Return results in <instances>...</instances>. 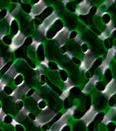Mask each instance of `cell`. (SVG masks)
Segmentation results:
<instances>
[{"instance_id":"cell-1","label":"cell","mask_w":116,"mask_h":131,"mask_svg":"<svg viewBox=\"0 0 116 131\" xmlns=\"http://www.w3.org/2000/svg\"><path fill=\"white\" fill-rule=\"evenodd\" d=\"M25 40V37L24 33L22 32L18 33L17 35H15L13 39H11V44L10 45L9 51H14L18 49V48H19L24 44Z\"/></svg>"},{"instance_id":"cell-2","label":"cell","mask_w":116,"mask_h":131,"mask_svg":"<svg viewBox=\"0 0 116 131\" xmlns=\"http://www.w3.org/2000/svg\"><path fill=\"white\" fill-rule=\"evenodd\" d=\"M54 115H55V114H54L53 110H52L51 108H45L43 109V111L39 114L38 117H36V119H38L39 122L40 121L42 123H45V122H50Z\"/></svg>"},{"instance_id":"cell-3","label":"cell","mask_w":116,"mask_h":131,"mask_svg":"<svg viewBox=\"0 0 116 131\" xmlns=\"http://www.w3.org/2000/svg\"><path fill=\"white\" fill-rule=\"evenodd\" d=\"M97 115V111L96 109L94 108V107H91L90 109L88 110L84 115H82L81 119L83 121L84 123L86 124V126H88L89 124H91V122L94 121V119L95 118V116Z\"/></svg>"},{"instance_id":"cell-4","label":"cell","mask_w":116,"mask_h":131,"mask_svg":"<svg viewBox=\"0 0 116 131\" xmlns=\"http://www.w3.org/2000/svg\"><path fill=\"white\" fill-rule=\"evenodd\" d=\"M104 95L107 98H111L115 94V80L112 79L110 81L108 82L107 86H105V89L102 91Z\"/></svg>"},{"instance_id":"cell-5","label":"cell","mask_w":116,"mask_h":131,"mask_svg":"<svg viewBox=\"0 0 116 131\" xmlns=\"http://www.w3.org/2000/svg\"><path fill=\"white\" fill-rule=\"evenodd\" d=\"M58 35H57V41L60 45H63V44L66 42L67 39V38L69 37V33H68V30L66 28H62V31H58Z\"/></svg>"},{"instance_id":"cell-6","label":"cell","mask_w":116,"mask_h":131,"mask_svg":"<svg viewBox=\"0 0 116 131\" xmlns=\"http://www.w3.org/2000/svg\"><path fill=\"white\" fill-rule=\"evenodd\" d=\"M46 8V5H45L43 1H39V3H37V5L33 6V8L31 9V14L32 15H39L41 14L42 12Z\"/></svg>"},{"instance_id":"cell-7","label":"cell","mask_w":116,"mask_h":131,"mask_svg":"<svg viewBox=\"0 0 116 131\" xmlns=\"http://www.w3.org/2000/svg\"><path fill=\"white\" fill-rule=\"evenodd\" d=\"M114 116H115V108H114V107H113L111 109H109V110L107 111V115H104V118H103V120H102L103 123H105L107 125L109 122H111V120L113 119Z\"/></svg>"},{"instance_id":"cell-8","label":"cell","mask_w":116,"mask_h":131,"mask_svg":"<svg viewBox=\"0 0 116 131\" xmlns=\"http://www.w3.org/2000/svg\"><path fill=\"white\" fill-rule=\"evenodd\" d=\"M5 77L6 78H9V79H12L17 75V67L14 66L13 64L11 65V67L8 69V71L5 73Z\"/></svg>"},{"instance_id":"cell-9","label":"cell","mask_w":116,"mask_h":131,"mask_svg":"<svg viewBox=\"0 0 116 131\" xmlns=\"http://www.w3.org/2000/svg\"><path fill=\"white\" fill-rule=\"evenodd\" d=\"M37 55H38V59L39 60L43 61L45 60V49H44V46L42 45H39L37 48Z\"/></svg>"},{"instance_id":"cell-10","label":"cell","mask_w":116,"mask_h":131,"mask_svg":"<svg viewBox=\"0 0 116 131\" xmlns=\"http://www.w3.org/2000/svg\"><path fill=\"white\" fill-rule=\"evenodd\" d=\"M19 30V26H18V21L13 19L10 22V32L12 35L17 34V32Z\"/></svg>"},{"instance_id":"cell-11","label":"cell","mask_w":116,"mask_h":131,"mask_svg":"<svg viewBox=\"0 0 116 131\" xmlns=\"http://www.w3.org/2000/svg\"><path fill=\"white\" fill-rule=\"evenodd\" d=\"M70 94L72 97H73V98H76V97H79L80 95L81 94V90L79 89V88H78V86H74V88H73L72 89H70Z\"/></svg>"},{"instance_id":"cell-12","label":"cell","mask_w":116,"mask_h":131,"mask_svg":"<svg viewBox=\"0 0 116 131\" xmlns=\"http://www.w3.org/2000/svg\"><path fill=\"white\" fill-rule=\"evenodd\" d=\"M24 83V76L21 73H17V75L14 77V84L16 86H20Z\"/></svg>"},{"instance_id":"cell-13","label":"cell","mask_w":116,"mask_h":131,"mask_svg":"<svg viewBox=\"0 0 116 131\" xmlns=\"http://www.w3.org/2000/svg\"><path fill=\"white\" fill-rule=\"evenodd\" d=\"M53 12V8L52 7H46L45 10H43V12L41 13L40 15V18H45V17H48L49 15H51V14Z\"/></svg>"},{"instance_id":"cell-14","label":"cell","mask_w":116,"mask_h":131,"mask_svg":"<svg viewBox=\"0 0 116 131\" xmlns=\"http://www.w3.org/2000/svg\"><path fill=\"white\" fill-rule=\"evenodd\" d=\"M73 131H86L84 123H82L80 122H76L74 127H73Z\"/></svg>"},{"instance_id":"cell-15","label":"cell","mask_w":116,"mask_h":131,"mask_svg":"<svg viewBox=\"0 0 116 131\" xmlns=\"http://www.w3.org/2000/svg\"><path fill=\"white\" fill-rule=\"evenodd\" d=\"M60 78L62 81H66L67 79H68V73H67L66 71L63 70V69H60Z\"/></svg>"},{"instance_id":"cell-16","label":"cell","mask_w":116,"mask_h":131,"mask_svg":"<svg viewBox=\"0 0 116 131\" xmlns=\"http://www.w3.org/2000/svg\"><path fill=\"white\" fill-rule=\"evenodd\" d=\"M102 62H103L102 58H98V59H97V60H94V66H92V69L91 70L92 73H94V69H96L97 67H100V66H101V64H102Z\"/></svg>"},{"instance_id":"cell-17","label":"cell","mask_w":116,"mask_h":131,"mask_svg":"<svg viewBox=\"0 0 116 131\" xmlns=\"http://www.w3.org/2000/svg\"><path fill=\"white\" fill-rule=\"evenodd\" d=\"M12 64H13V62H12V61H9L8 63H6V64L4 65V67H2V69L0 70V71H1V73H3V74H4V73H5L6 72L8 71V69H9L10 67H11Z\"/></svg>"},{"instance_id":"cell-18","label":"cell","mask_w":116,"mask_h":131,"mask_svg":"<svg viewBox=\"0 0 116 131\" xmlns=\"http://www.w3.org/2000/svg\"><path fill=\"white\" fill-rule=\"evenodd\" d=\"M3 90H4V92H5V94H7V95H11V94H13V88L8 85L5 86Z\"/></svg>"},{"instance_id":"cell-19","label":"cell","mask_w":116,"mask_h":131,"mask_svg":"<svg viewBox=\"0 0 116 131\" xmlns=\"http://www.w3.org/2000/svg\"><path fill=\"white\" fill-rule=\"evenodd\" d=\"M48 68H50L52 71H56L59 69V67L55 62H53V61H49V62H48Z\"/></svg>"},{"instance_id":"cell-20","label":"cell","mask_w":116,"mask_h":131,"mask_svg":"<svg viewBox=\"0 0 116 131\" xmlns=\"http://www.w3.org/2000/svg\"><path fill=\"white\" fill-rule=\"evenodd\" d=\"M104 74H105V79L107 82H109L112 80V72L110 69H107L106 71L104 72Z\"/></svg>"},{"instance_id":"cell-21","label":"cell","mask_w":116,"mask_h":131,"mask_svg":"<svg viewBox=\"0 0 116 131\" xmlns=\"http://www.w3.org/2000/svg\"><path fill=\"white\" fill-rule=\"evenodd\" d=\"M96 88L98 89L99 91H101L102 92L103 90L105 89V86H106V84H105L104 81H98L96 84Z\"/></svg>"},{"instance_id":"cell-22","label":"cell","mask_w":116,"mask_h":131,"mask_svg":"<svg viewBox=\"0 0 116 131\" xmlns=\"http://www.w3.org/2000/svg\"><path fill=\"white\" fill-rule=\"evenodd\" d=\"M115 123L113 122H109L107 124V131H115Z\"/></svg>"},{"instance_id":"cell-23","label":"cell","mask_w":116,"mask_h":131,"mask_svg":"<svg viewBox=\"0 0 116 131\" xmlns=\"http://www.w3.org/2000/svg\"><path fill=\"white\" fill-rule=\"evenodd\" d=\"M38 107H39V108H40L43 110V109H45L47 107V103H46L45 101L41 100V101H38Z\"/></svg>"},{"instance_id":"cell-24","label":"cell","mask_w":116,"mask_h":131,"mask_svg":"<svg viewBox=\"0 0 116 131\" xmlns=\"http://www.w3.org/2000/svg\"><path fill=\"white\" fill-rule=\"evenodd\" d=\"M12 120H13V117H12L11 115H5V117H4L3 122H5V124H10V123H11V122H12Z\"/></svg>"},{"instance_id":"cell-25","label":"cell","mask_w":116,"mask_h":131,"mask_svg":"<svg viewBox=\"0 0 116 131\" xmlns=\"http://www.w3.org/2000/svg\"><path fill=\"white\" fill-rule=\"evenodd\" d=\"M110 18H111L110 15H109L108 13H105L104 15L102 16V21L105 23V24H108V23L111 21Z\"/></svg>"},{"instance_id":"cell-26","label":"cell","mask_w":116,"mask_h":131,"mask_svg":"<svg viewBox=\"0 0 116 131\" xmlns=\"http://www.w3.org/2000/svg\"><path fill=\"white\" fill-rule=\"evenodd\" d=\"M22 9L25 12H26V13H30L31 7L30 5H28V4H25V5H23V6H22Z\"/></svg>"},{"instance_id":"cell-27","label":"cell","mask_w":116,"mask_h":131,"mask_svg":"<svg viewBox=\"0 0 116 131\" xmlns=\"http://www.w3.org/2000/svg\"><path fill=\"white\" fill-rule=\"evenodd\" d=\"M3 42L5 45H10L11 44V39H10V36H4L3 37Z\"/></svg>"},{"instance_id":"cell-28","label":"cell","mask_w":116,"mask_h":131,"mask_svg":"<svg viewBox=\"0 0 116 131\" xmlns=\"http://www.w3.org/2000/svg\"><path fill=\"white\" fill-rule=\"evenodd\" d=\"M103 118H104V114H103L102 112L99 113L98 115H96V116H95V120L97 122H101L103 120Z\"/></svg>"},{"instance_id":"cell-29","label":"cell","mask_w":116,"mask_h":131,"mask_svg":"<svg viewBox=\"0 0 116 131\" xmlns=\"http://www.w3.org/2000/svg\"><path fill=\"white\" fill-rule=\"evenodd\" d=\"M16 106H17V109H18V110H21V109H22L23 107H25V104H24V102H23L22 101L19 100V101H17Z\"/></svg>"},{"instance_id":"cell-30","label":"cell","mask_w":116,"mask_h":131,"mask_svg":"<svg viewBox=\"0 0 116 131\" xmlns=\"http://www.w3.org/2000/svg\"><path fill=\"white\" fill-rule=\"evenodd\" d=\"M14 128H15V131H25V128L23 125H21L19 123H17L15 126H14Z\"/></svg>"},{"instance_id":"cell-31","label":"cell","mask_w":116,"mask_h":131,"mask_svg":"<svg viewBox=\"0 0 116 131\" xmlns=\"http://www.w3.org/2000/svg\"><path fill=\"white\" fill-rule=\"evenodd\" d=\"M25 46H30L31 45V43H32V41H33V39H31V37H27L26 39H25Z\"/></svg>"},{"instance_id":"cell-32","label":"cell","mask_w":116,"mask_h":131,"mask_svg":"<svg viewBox=\"0 0 116 131\" xmlns=\"http://www.w3.org/2000/svg\"><path fill=\"white\" fill-rule=\"evenodd\" d=\"M77 36H78V32L76 31H71V32L69 33V38L72 39H75Z\"/></svg>"},{"instance_id":"cell-33","label":"cell","mask_w":116,"mask_h":131,"mask_svg":"<svg viewBox=\"0 0 116 131\" xmlns=\"http://www.w3.org/2000/svg\"><path fill=\"white\" fill-rule=\"evenodd\" d=\"M3 131H15V130H14V128L12 126H10L9 124H6L5 126V128H4Z\"/></svg>"},{"instance_id":"cell-34","label":"cell","mask_w":116,"mask_h":131,"mask_svg":"<svg viewBox=\"0 0 116 131\" xmlns=\"http://www.w3.org/2000/svg\"><path fill=\"white\" fill-rule=\"evenodd\" d=\"M81 50L83 52H87L89 51V48H88V46L86 44H82L81 45Z\"/></svg>"},{"instance_id":"cell-35","label":"cell","mask_w":116,"mask_h":131,"mask_svg":"<svg viewBox=\"0 0 116 131\" xmlns=\"http://www.w3.org/2000/svg\"><path fill=\"white\" fill-rule=\"evenodd\" d=\"M34 93H35V89H34V88H30V89H28V91H27L26 96L27 97H31L33 94H34Z\"/></svg>"},{"instance_id":"cell-36","label":"cell","mask_w":116,"mask_h":131,"mask_svg":"<svg viewBox=\"0 0 116 131\" xmlns=\"http://www.w3.org/2000/svg\"><path fill=\"white\" fill-rule=\"evenodd\" d=\"M61 116H62V115H61L60 113H59L58 115H54V116H53V118H52V122H56L57 121H59Z\"/></svg>"},{"instance_id":"cell-37","label":"cell","mask_w":116,"mask_h":131,"mask_svg":"<svg viewBox=\"0 0 116 131\" xmlns=\"http://www.w3.org/2000/svg\"><path fill=\"white\" fill-rule=\"evenodd\" d=\"M7 14V10H0V18H4Z\"/></svg>"},{"instance_id":"cell-38","label":"cell","mask_w":116,"mask_h":131,"mask_svg":"<svg viewBox=\"0 0 116 131\" xmlns=\"http://www.w3.org/2000/svg\"><path fill=\"white\" fill-rule=\"evenodd\" d=\"M114 103H115V101H114V98H113V97H111V98H109V106H111L112 107H114Z\"/></svg>"},{"instance_id":"cell-39","label":"cell","mask_w":116,"mask_h":131,"mask_svg":"<svg viewBox=\"0 0 116 131\" xmlns=\"http://www.w3.org/2000/svg\"><path fill=\"white\" fill-rule=\"evenodd\" d=\"M73 60L76 65H80L81 64V60L79 59L76 58V57H73Z\"/></svg>"},{"instance_id":"cell-40","label":"cell","mask_w":116,"mask_h":131,"mask_svg":"<svg viewBox=\"0 0 116 131\" xmlns=\"http://www.w3.org/2000/svg\"><path fill=\"white\" fill-rule=\"evenodd\" d=\"M28 117H29V119L31 120V121H35V120H36V115L33 113H29L28 114Z\"/></svg>"},{"instance_id":"cell-41","label":"cell","mask_w":116,"mask_h":131,"mask_svg":"<svg viewBox=\"0 0 116 131\" xmlns=\"http://www.w3.org/2000/svg\"><path fill=\"white\" fill-rule=\"evenodd\" d=\"M71 130H72L71 126H69V125H65L62 128V129H61V131H71Z\"/></svg>"},{"instance_id":"cell-42","label":"cell","mask_w":116,"mask_h":131,"mask_svg":"<svg viewBox=\"0 0 116 131\" xmlns=\"http://www.w3.org/2000/svg\"><path fill=\"white\" fill-rule=\"evenodd\" d=\"M5 64V61H4V59L0 57V70L2 69V67H4V65Z\"/></svg>"},{"instance_id":"cell-43","label":"cell","mask_w":116,"mask_h":131,"mask_svg":"<svg viewBox=\"0 0 116 131\" xmlns=\"http://www.w3.org/2000/svg\"><path fill=\"white\" fill-rule=\"evenodd\" d=\"M64 106H65V108H68L69 107V100L68 99H65V103H64Z\"/></svg>"},{"instance_id":"cell-44","label":"cell","mask_w":116,"mask_h":131,"mask_svg":"<svg viewBox=\"0 0 116 131\" xmlns=\"http://www.w3.org/2000/svg\"><path fill=\"white\" fill-rule=\"evenodd\" d=\"M48 128H49V127H48L47 124H44V125L42 126V129H43L44 131L47 130V129H48Z\"/></svg>"},{"instance_id":"cell-45","label":"cell","mask_w":116,"mask_h":131,"mask_svg":"<svg viewBox=\"0 0 116 131\" xmlns=\"http://www.w3.org/2000/svg\"><path fill=\"white\" fill-rule=\"evenodd\" d=\"M105 46L107 48H110V45H109V42L107 40H105Z\"/></svg>"},{"instance_id":"cell-46","label":"cell","mask_w":116,"mask_h":131,"mask_svg":"<svg viewBox=\"0 0 116 131\" xmlns=\"http://www.w3.org/2000/svg\"><path fill=\"white\" fill-rule=\"evenodd\" d=\"M86 78H91V75H90L89 72H86Z\"/></svg>"},{"instance_id":"cell-47","label":"cell","mask_w":116,"mask_h":131,"mask_svg":"<svg viewBox=\"0 0 116 131\" xmlns=\"http://www.w3.org/2000/svg\"><path fill=\"white\" fill-rule=\"evenodd\" d=\"M31 2H32L33 4H37V3H39V1H40V0H31Z\"/></svg>"},{"instance_id":"cell-48","label":"cell","mask_w":116,"mask_h":131,"mask_svg":"<svg viewBox=\"0 0 116 131\" xmlns=\"http://www.w3.org/2000/svg\"><path fill=\"white\" fill-rule=\"evenodd\" d=\"M2 109V104H1V102H0V110Z\"/></svg>"},{"instance_id":"cell-49","label":"cell","mask_w":116,"mask_h":131,"mask_svg":"<svg viewBox=\"0 0 116 131\" xmlns=\"http://www.w3.org/2000/svg\"><path fill=\"white\" fill-rule=\"evenodd\" d=\"M77 1H78V2H82L83 0H77Z\"/></svg>"},{"instance_id":"cell-50","label":"cell","mask_w":116,"mask_h":131,"mask_svg":"<svg viewBox=\"0 0 116 131\" xmlns=\"http://www.w3.org/2000/svg\"><path fill=\"white\" fill-rule=\"evenodd\" d=\"M12 1H14V2H16V1H17V0H12Z\"/></svg>"},{"instance_id":"cell-51","label":"cell","mask_w":116,"mask_h":131,"mask_svg":"<svg viewBox=\"0 0 116 131\" xmlns=\"http://www.w3.org/2000/svg\"><path fill=\"white\" fill-rule=\"evenodd\" d=\"M0 131H3V129H1V128H0Z\"/></svg>"},{"instance_id":"cell-52","label":"cell","mask_w":116,"mask_h":131,"mask_svg":"<svg viewBox=\"0 0 116 131\" xmlns=\"http://www.w3.org/2000/svg\"><path fill=\"white\" fill-rule=\"evenodd\" d=\"M0 80H1V75H0Z\"/></svg>"}]
</instances>
